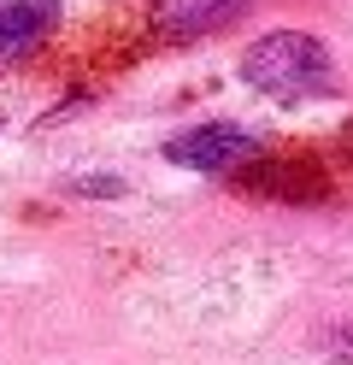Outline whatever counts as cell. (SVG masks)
Segmentation results:
<instances>
[{
  "label": "cell",
  "instance_id": "1",
  "mask_svg": "<svg viewBox=\"0 0 353 365\" xmlns=\"http://www.w3.org/2000/svg\"><path fill=\"white\" fill-rule=\"evenodd\" d=\"M242 83L253 95H265L277 106H300V101H329L342 88L336 77V53L306 30H271L242 53Z\"/></svg>",
  "mask_w": 353,
  "mask_h": 365
},
{
  "label": "cell",
  "instance_id": "6",
  "mask_svg": "<svg viewBox=\"0 0 353 365\" xmlns=\"http://www.w3.org/2000/svg\"><path fill=\"white\" fill-rule=\"evenodd\" d=\"M118 189H124L118 177H88V182H83V195H118Z\"/></svg>",
  "mask_w": 353,
  "mask_h": 365
},
{
  "label": "cell",
  "instance_id": "7",
  "mask_svg": "<svg viewBox=\"0 0 353 365\" xmlns=\"http://www.w3.org/2000/svg\"><path fill=\"white\" fill-rule=\"evenodd\" d=\"M342 153H347V159H353V124H347V130H342Z\"/></svg>",
  "mask_w": 353,
  "mask_h": 365
},
{
  "label": "cell",
  "instance_id": "4",
  "mask_svg": "<svg viewBox=\"0 0 353 365\" xmlns=\"http://www.w3.org/2000/svg\"><path fill=\"white\" fill-rule=\"evenodd\" d=\"M59 24V0H0V65L30 59Z\"/></svg>",
  "mask_w": 353,
  "mask_h": 365
},
{
  "label": "cell",
  "instance_id": "5",
  "mask_svg": "<svg viewBox=\"0 0 353 365\" xmlns=\"http://www.w3.org/2000/svg\"><path fill=\"white\" fill-rule=\"evenodd\" d=\"M247 0H165L153 12V30L165 41H188V36H206V30H224Z\"/></svg>",
  "mask_w": 353,
  "mask_h": 365
},
{
  "label": "cell",
  "instance_id": "3",
  "mask_svg": "<svg viewBox=\"0 0 353 365\" xmlns=\"http://www.w3.org/2000/svg\"><path fill=\"white\" fill-rule=\"evenodd\" d=\"M230 182L259 195V200H277V207H318L329 195V177H324V165L312 153H265L259 148Z\"/></svg>",
  "mask_w": 353,
  "mask_h": 365
},
{
  "label": "cell",
  "instance_id": "2",
  "mask_svg": "<svg viewBox=\"0 0 353 365\" xmlns=\"http://www.w3.org/2000/svg\"><path fill=\"white\" fill-rule=\"evenodd\" d=\"M265 148L247 124H230V118H212V124H188L177 135H165V159L177 171H200V177H235L247 159Z\"/></svg>",
  "mask_w": 353,
  "mask_h": 365
}]
</instances>
